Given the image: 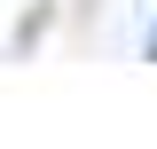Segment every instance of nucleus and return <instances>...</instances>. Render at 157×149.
Here are the masks:
<instances>
[{
    "instance_id": "1",
    "label": "nucleus",
    "mask_w": 157,
    "mask_h": 149,
    "mask_svg": "<svg viewBox=\"0 0 157 149\" xmlns=\"http://www.w3.org/2000/svg\"><path fill=\"white\" fill-rule=\"evenodd\" d=\"M149 55H157V32H149Z\"/></svg>"
}]
</instances>
